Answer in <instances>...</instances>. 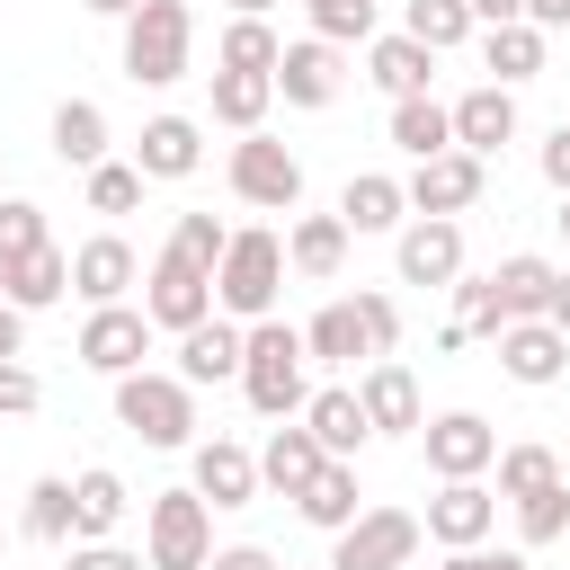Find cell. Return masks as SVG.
<instances>
[{"mask_svg":"<svg viewBox=\"0 0 570 570\" xmlns=\"http://www.w3.org/2000/svg\"><path fill=\"white\" fill-rule=\"evenodd\" d=\"M240 356H249V330L240 321H196L187 338H178V383L196 392V383H223V374H240Z\"/></svg>","mask_w":570,"mask_h":570,"instance_id":"21","label":"cell"},{"mask_svg":"<svg viewBox=\"0 0 570 570\" xmlns=\"http://www.w3.org/2000/svg\"><path fill=\"white\" fill-rule=\"evenodd\" d=\"M303 428L321 436V454H330V463H356V445L374 436V419H365L356 383H321V392L303 401Z\"/></svg>","mask_w":570,"mask_h":570,"instance_id":"18","label":"cell"},{"mask_svg":"<svg viewBox=\"0 0 570 570\" xmlns=\"http://www.w3.org/2000/svg\"><path fill=\"white\" fill-rule=\"evenodd\" d=\"M338 223H347V232H401V223H410V187H401L392 169H356V178L338 187Z\"/></svg>","mask_w":570,"mask_h":570,"instance_id":"23","label":"cell"},{"mask_svg":"<svg viewBox=\"0 0 570 570\" xmlns=\"http://www.w3.org/2000/svg\"><path fill=\"white\" fill-rule=\"evenodd\" d=\"M267 481H258V454L249 445H232V436H205L196 445V499L205 508H249Z\"/></svg>","mask_w":570,"mask_h":570,"instance_id":"19","label":"cell"},{"mask_svg":"<svg viewBox=\"0 0 570 570\" xmlns=\"http://www.w3.org/2000/svg\"><path fill=\"white\" fill-rule=\"evenodd\" d=\"M428 71H436V53H428L419 36H374V45H365V80H374L383 98H428Z\"/></svg>","mask_w":570,"mask_h":570,"instance_id":"28","label":"cell"},{"mask_svg":"<svg viewBox=\"0 0 570 570\" xmlns=\"http://www.w3.org/2000/svg\"><path fill=\"white\" fill-rule=\"evenodd\" d=\"M285 240L276 232H232V249H223V267H214V312L223 321H276V294H285Z\"/></svg>","mask_w":570,"mask_h":570,"instance_id":"2","label":"cell"},{"mask_svg":"<svg viewBox=\"0 0 570 570\" xmlns=\"http://www.w3.org/2000/svg\"><path fill=\"white\" fill-rule=\"evenodd\" d=\"M223 249H232V232H223L214 214H178V223H169V258H187V267H205V276H214V267H223Z\"/></svg>","mask_w":570,"mask_h":570,"instance_id":"42","label":"cell"},{"mask_svg":"<svg viewBox=\"0 0 570 570\" xmlns=\"http://www.w3.org/2000/svg\"><path fill=\"white\" fill-rule=\"evenodd\" d=\"M116 428L142 436V445H160V454H169V445H196V392H187L178 374H151V365H142V374L116 383Z\"/></svg>","mask_w":570,"mask_h":570,"instance_id":"4","label":"cell"},{"mask_svg":"<svg viewBox=\"0 0 570 570\" xmlns=\"http://www.w3.org/2000/svg\"><path fill=\"white\" fill-rule=\"evenodd\" d=\"M187 53H196V9H187V0H142V9L125 18V80H134V89L187 80Z\"/></svg>","mask_w":570,"mask_h":570,"instance_id":"3","label":"cell"},{"mask_svg":"<svg viewBox=\"0 0 570 570\" xmlns=\"http://www.w3.org/2000/svg\"><path fill=\"white\" fill-rule=\"evenodd\" d=\"M142 321H151V330H178V338H187L196 321H214V276L160 249V258H151V276H142Z\"/></svg>","mask_w":570,"mask_h":570,"instance_id":"9","label":"cell"},{"mask_svg":"<svg viewBox=\"0 0 570 570\" xmlns=\"http://www.w3.org/2000/svg\"><path fill=\"white\" fill-rule=\"evenodd\" d=\"M0 178H9V169H0Z\"/></svg>","mask_w":570,"mask_h":570,"instance_id":"58","label":"cell"},{"mask_svg":"<svg viewBox=\"0 0 570 570\" xmlns=\"http://www.w3.org/2000/svg\"><path fill=\"white\" fill-rule=\"evenodd\" d=\"M347 89V62H338V45H321V36H294L285 45V62H276V98L285 107H330Z\"/></svg>","mask_w":570,"mask_h":570,"instance_id":"15","label":"cell"},{"mask_svg":"<svg viewBox=\"0 0 570 570\" xmlns=\"http://www.w3.org/2000/svg\"><path fill=\"white\" fill-rule=\"evenodd\" d=\"M303 18H312L321 45H374V36H383L374 0H303Z\"/></svg>","mask_w":570,"mask_h":570,"instance_id":"40","label":"cell"},{"mask_svg":"<svg viewBox=\"0 0 570 570\" xmlns=\"http://www.w3.org/2000/svg\"><path fill=\"white\" fill-rule=\"evenodd\" d=\"M80 9H89V18H134L142 0H80Z\"/></svg>","mask_w":570,"mask_h":570,"instance_id":"55","label":"cell"},{"mask_svg":"<svg viewBox=\"0 0 570 570\" xmlns=\"http://www.w3.org/2000/svg\"><path fill=\"white\" fill-rule=\"evenodd\" d=\"M321 463H330V454H321V436H312L303 419H294V428H276V436L258 445V481H267V490H285V499H303V490L321 481Z\"/></svg>","mask_w":570,"mask_h":570,"instance_id":"27","label":"cell"},{"mask_svg":"<svg viewBox=\"0 0 570 570\" xmlns=\"http://www.w3.org/2000/svg\"><path fill=\"white\" fill-rule=\"evenodd\" d=\"M71 356H80L89 374H107V383L142 374V356H151V321H142V303H107V312H89Z\"/></svg>","mask_w":570,"mask_h":570,"instance_id":"8","label":"cell"},{"mask_svg":"<svg viewBox=\"0 0 570 570\" xmlns=\"http://www.w3.org/2000/svg\"><path fill=\"white\" fill-rule=\"evenodd\" d=\"M267 9H276V0H232V18H267Z\"/></svg>","mask_w":570,"mask_h":570,"instance_id":"56","label":"cell"},{"mask_svg":"<svg viewBox=\"0 0 570 570\" xmlns=\"http://www.w3.org/2000/svg\"><path fill=\"white\" fill-rule=\"evenodd\" d=\"M71 294V249H27V258H0V303H18V312H45V303H62Z\"/></svg>","mask_w":570,"mask_h":570,"instance_id":"24","label":"cell"},{"mask_svg":"<svg viewBox=\"0 0 570 570\" xmlns=\"http://www.w3.org/2000/svg\"><path fill=\"white\" fill-rule=\"evenodd\" d=\"M392 142L410 151V169L436 160V151H454V107H436V98H392Z\"/></svg>","mask_w":570,"mask_h":570,"instance_id":"33","label":"cell"},{"mask_svg":"<svg viewBox=\"0 0 570 570\" xmlns=\"http://www.w3.org/2000/svg\"><path fill=\"white\" fill-rule=\"evenodd\" d=\"M436 570H534V552H490V543H472V552H445Z\"/></svg>","mask_w":570,"mask_h":570,"instance_id":"48","label":"cell"},{"mask_svg":"<svg viewBox=\"0 0 570 570\" xmlns=\"http://www.w3.org/2000/svg\"><path fill=\"white\" fill-rule=\"evenodd\" d=\"M267 107H276V71H214V125L258 134Z\"/></svg>","mask_w":570,"mask_h":570,"instance_id":"32","label":"cell"},{"mask_svg":"<svg viewBox=\"0 0 570 570\" xmlns=\"http://www.w3.org/2000/svg\"><path fill=\"white\" fill-rule=\"evenodd\" d=\"M240 392H249L258 419H303V401H312V347H303V330H285V321H249Z\"/></svg>","mask_w":570,"mask_h":570,"instance_id":"1","label":"cell"},{"mask_svg":"<svg viewBox=\"0 0 570 570\" xmlns=\"http://www.w3.org/2000/svg\"><path fill=\"white\" fill-rule=\"evenodd\" d=\"M481 62L499 71V89L534 80V71H543V27H534V18H517V27H481Z\"/></svg>","mask_w":570,"mask_h":570,"instance_id":"34","label":"cell"},{"mask_svg":"<svg viewBox=\"0 0 570 570\" xmlns=\"http://www.w3.org/2000/svg\"><path fill=\"white\" fill-rule=\"evenodd\" d=\"M205 570H276V552H267V543H223Z\"/></svg>","mask_w":570,"mask_h":570,"instance_id":"50","label":"cell"},{"mask_svg":"<svg viewBox=\"0 0 570 570\" xmlns=\"http://www.w3.org/2000/svg\"><path fill=\"white\" fill-rule=\"evenodd\" d=\"M142 561L151 570H205L214 561V508L196 499V481L187 490H151V508H142Z\"/></svg>","mask_w":570,"mask_h":570,"instance_id":"5","label":"cell"},{"mask_svg":"<svg viewBox=\"0 0 570 570\" xmlns=\"http://www.w3.org/2000/svg\"><path fill=\"white\" fill-rule=\"evenodd\" d=\"M9 356H27V312H18V303H0V365H9Z\"/></svg>","mask_w":570,"mask_h":570,"instance_id":"51","label":"cell"},{"mask_svg":"<svg viewBox=\"0 0 570 570\" xmlns=\"http://www.w3.org/2000/svg\"><path fill=\"white\" fill-rule=\"evenodd\" d=\"M276 62H285V36L267 18H232L214 45V71H276Z\"/></svg>","mask_w":570,"mask_h":570,"instance_id":"36","label":"cell"},{"mask_svg":"<svg viewBox=\"0 0 570 570\" xmlns=\"http://www.w3.org/2000/svg\"><path fill=\"white\" fill-rule=\"evenodd\" d=\"M53 160L80 169V178L107 160V107H98V98H62V107H53Z\"/></svg>","mask_w":570,"mask_h":570,"instance_id":"29","label":"cell"},{"mask_svg":"<svg viewBox=\"0 0 570 570\" xmlns=\"http://www.w3.org/2000/svg\"><path fill=\"white\" fill-rule=\"evenodd\" d=\"M142 205V169L134 160H98L89 169V214H134Z\"/></svg>","mask_w":570,"mask_h":570,"instance_id":"43","label":"cell"},{"mask_svg":"<svg viewBox=\"0 0 570 570\" xmlns=\"http://www.w3.org/2000/svg\"><path fill=\"white\" fill-rule=\"evenodd\" d=\"M356 321H365V347H374V356L401 347V303H392V294H356Z\"/></svg>","mask_w":570,"mask_h":570,"instance_id":"45","label":"cell"},{"mask_svg":"<svg viewBox=\"0 0 570 570\" xmlns=\"http://www.w3.org/2000/svg\"><path fill=\"white\" fill-rule=\"evenodd\" d=\"M401 187H410V214H445V223H454V214H472V205H481L490 160H472V151H436V160H419Z\"/></svg>","mask_w":570,"mask_h":570,"instance_id":"12","label":"cell"},{"mask_svg":"<svg viewBox=\"0 0 570 570\" xmlns=\"http://www.w3.org/2000/svg\"><path fill=\"white\" fill-rule=\"evenodd\" d=\"M525 18H534V27L552 36V27H570V0H525Z\"/></svg>","mask_w":570,"mask_h":570,"instance_id":"53","label":"cell"},{"mask_svg":"<svg viewBox=\"0 0 570 570\" xmlns=\"http://www.w3.org/2000/svg\"><path fill=\"white\" fill-rule=\"evenodd\" d=\"M552 276H561V267H552V258H534V249L499 258V267H490L499 312H508V321H543V312H552Z\"/></svg>","mask_w":570,"mask_h":570,"instance_id":"30","label":"cell"},{"mask_svg":"<svg viewBox=\"0 0 570 570\" xmlns=\"http://www.w3.org/2000/svg\"><path fill=\"white\" fill-rule=\"evenodd\" d=\"M561 534H570V481L517 499V543H525V552H534V543H561Z\"/></svg>","mask_w":570,"mask_h":570,"instance_id":"41","label":"cell"},{"mask_svg":"<svg viewBox=\"0 0 570 570\" xmlns=\"http://www.w3.org/2000/svg\"><path fill=\"white\" fill-rule=\"evenodd\" d=\"M499 374L525 383V392H552V383L570 374V338H561L552 321H508V330H499Z\"/></svg>","mask_w":570,"mask_h":570,"instance_id":"14","label":"cell"},{"mask_svg":"<svg viewBox=\"0 0 570 570\" xmlns=\"http://www.w3.org/2000/svg\"><path fill=\"white\" fill-rule=\"evenodd\" d=\"M62 570H151L142 552H125V543H71L62 552Z\"/></svg>","mask_w":570,"mask_h":570,"instance_id":"47","label":"cell"},{"mask_svg":"<svg viewBox=\"0 0 570 570\" xmlns=\"http://www.w3.org/2000/svg\"><path fill=\"white\" fill-rule=\"evenodd\" d=\"M552 481H561V454H552V445H534V436H525V445H499V499H508V508L534 499V490H552Z\"/></svg>","mask_w":570,"mask_h":570,"instance_id":"37","label":"cell"},{"mask_svg":"<svg viewBox=\"0 0 570 570\" xmlns=\"http://www.w3.org/2000/svg\"><path fill=\"white\" fill-rule=\"evenodd\" d=\"M392 267H401V285H454V276H463V223L410 214V223L392 232Z\"/></svg>","mask_w":570,"mask_h":570,"instance_id":"11","label":"cell"},{"mask_svg":"<svg viewBox=\"0 0 570 570\" xmlns=\"http://www.w3.org/2000/svg\"><path fill=\"white\" fill-rule=\"evenodd\" d=\"M543 321H552V330H561V338H570V267H561V276H552V312H543Z\"/></svg>","mask_w":570,"mask_h":570,"instance_id":"54","label":"cell"},{"mask_svg":"<svg viewBox=\"0 0 570 570\" xmlns=\"http://www.w3.org/2000/svg\"><path fill=\"white\" fill-rule=\"evenodd\" d=\"M142 276V258L116 240V232H98V240H80L71 249V294L89 303V312H107V303H125V285Z\"/></svg>","mask_w":570,"mask_h":570,"instance_id":"17","label":"cell"},{"mask_svg":"<svg viewBox=\"0 0 570 570\" xmlns=\"http://www.w3.org/2000/svg\"><path fill=\"white\" fill-rule=\"evenodd\" d=\"M125 508H134V490L107 472V463H89V472H71V543H116V525H125Z\"/></svg>","mask_w":570,"mask_h":570,"instance_id":"25","label":"cell"},{"mask_svg":"<svg viewBox=\"0 0 570 570\" xmlns=\"http://www.w3.org/2000/svg\"><path fill=\"white\" fill-rule=\"evenodd\" d=\"M419 543H428V525L410 508H365L347 534H330V570H410Z\"/></svg>","mask_w":570,"mask_h":570,"instance_id":"6","label":"cell"},{"mask_svg":"<svg viewBox=\"0 0 570 570\" xmlns=\"http://www.w3.org/2000/svg\"><path fill=\"white\" fill-rule=\"evenodd\" d=\"M428 543H445V552H472V543H490V525H499V490H481V481H436V499H428Z\"/></svg>","mask_w":570,"mask_h":570,"instance_id":"13","label":"cell"},{"mask_svg":"<svg viewBox=\"0 0 570 570\" xmlns=\"http://www.w3.org/2000/svg\"><path fill=\"white\" fill-rule=\"evenodd\" d=\"M419 445H428V472H436V481H481V472L499 463V428H490L481 410H445V419H428Z\"/></svg>","mask_w":570,"mask_h":570,"instance_id":"10","label":"cell"},{"mask_svg":"<svg viewBox=\"0 0 570 570\" xmlns=\"http://www.w3.org/2000/svg\"><path fill=\"white\" fill-rule=\"evenodd\" d=\"M294 517L303 525H321V534H347L356 517H365V490H356V463H321V481L294 499Z\"/></svg>","mask_w":570,"mask_h":570,"instance_id":"31","label":"cell"},{"mask_svg":"<svg viewBox=\"0 0 570 570\" xmlns=\"http://www.w3.org/2000/svg\"><path fill=\"white\" fill-rule=\"evenodd\" d=\"M303 347H312V365H356V356H374L356 303H321V312L303 321Z\"/></svg>","mask_w":570,"mask_h":570,"instance_id":"35","label":"cell"},{"mask_svg":"<svg viewBox=\"0 0 570 570\" xmlns=\"http://www.w3.org/2000/svg\"><path fill=\"white\" fill-rule=\"evenodd\" d=\"M534 160H543V178H552V187L570 196V116H561V125L543 134V151H534Z\"/></svg>","mask_w":570,"mask_h":570,"instance_id":"49","label":"cell"},{"mask_svg":"<svg viewBox=\"0 0 570 570\" xmlns=\"http://www.w3.org/2000/svg\"><path fill=\"white\" fill-rule=\"evenodd\" d=\"M508 142H517V89H499V80L463 89V98H454V151L490 160V151H508Z\"/></svg>","mask_w":570,"mask_h":570,"instance_id":"16","label":"cell"},{"mask_svg":"<svg viewBox=\"0 0 570 570\" xmlns=\"http://www.w3.org/2000/svg\"><path fill=\"white\" fill-rule=\"evenodd\" d=\"M53 232H45V205H27V196H0V258H27V249H45Z\"/></svg>","mask_w":570,"mask_h":570,"instance_id":"44","label":"cell"},{"mask_svg":"<svg viewBox=\"0 0 570 570\" xmlns=\"http://www.w3.org/2000/svg\"><path fill=\"white\" fill-rule=\"evenodd\" d=\"M525 0H472V27H517Z\"/></svg>","mask_w":570,"mask_h":570,"instance_id":"52","label":"cell"},{"mask_svg":"<svg viewBox=\"0 0 570 570\" xmlns=\"http://www.w3.org/2000/svg\"><path fill=\"white\" fill-rule=\"evenodd\" d=\"M401 36H419L428 53H454L472 36V0H410L401 9Z\"/></svg>","mask_w":570,"mask_h":570,"instance_id":"38","label":"cell"},{"mask_svg":"<svg viewBox=\"0 0 570 570\" xmlns=\"http://www.w3.org/2000/svg\"><path fill=\"white\" fill-rule=\"evenodd\" d=\"M27 410H45V383H36V365H0V419H27Z\"/></svg>","mask_w":570,"mask_h":570,"instance_id":"46","label":"cell"},{"mask_svg":"<svg viewBox=\"0 0 570 570\" xmlns=\"http://www.w3.org/2000/svg\"><path fill=\"white\" fill-rule=\"evenodd\" d=\"M356 401H365L374 436H419V428H428V419H419V383H410V365H392V356H374V365H365Z\"/></svg>","mask_w":570,"mask_h":570,"instance_id":"22","label":"cell"},{"mask_svg":"<svg viewBox=\"0 0 570 570\" xmlns=\"http://www.w3.org/2000/svg\"><path fill=\"white\" fill-rule=\"evenodd\" d=\"M232 196L258 205V214H294L303 205V160L285 142H267V134H240L232 142Z\"/></svg>","mask_w":570,"mask_h":570,"instance_id":"7","label":"cell"},{"mask_svg":"<svg viewBox=\"0 0 570 570\" xmlns=\"http://www.w3.org/2000/svg\"><path fill=\"white\" fill-rule=\"evenodd\" d=\"M561 240H570V196H561Z\"/></svg>","mask_w":570,"mask_h":570,"instance_id":"57","label":"cell"},{"mask_svg":"<svg viewBox=\"0 0 570 570\" xmlns=\"http://www.w3.org/2000/svg\"><path fill=\"white\" fill-rule=\"evenodd\" d=\"M18 517H27V543H71V534H80V525H71V481H62V472H45V481L27 490Z\"/></svg>","mask_w":570,"mask_h":570,"instance_id":"39","label":"cell"},{"mask_svg":"<svg viewBox=\"0 0 570 570\" xmlns=\"http://www.w3.org/2000/svg\"><path fill=\"white\" fill-rule=\"evenodd\" d=\"M347 240H356V232H347L338 214H294V232H285V267L312 276V285H330V276L347 267Z\"/></svg>","mask_w":570,"mask_h":570,"instance_id":"26","label":"cell"},{"mask_svg":"<svg viewBox=\"0 0 570 570\" xmlns=\"http://www.w3.org/2000/svg\"><path fill=\"white\" fill-rule=\"evenodd\" d=\"M134 169H142V178H196V169H205L196 116H151V125L134 134Z\"/></svg>","mask_w":570,"mask_h":570,"instance_id":"20","label":"cell"}]
</instances>
